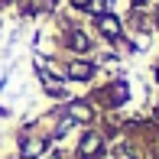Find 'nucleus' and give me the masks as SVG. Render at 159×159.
<instances>
[{"label":"nucleus","mask_w":159,"mask_h":159,"mask_svg":"<svg viewBox=\"0 0 159 159\" xmlns=\"http://www.w3.org/2000/svg\"><path fill=\"white\" fill-rule=\"evenodd\" d=\"M98 153H101V136L98 133H88L81 140V156L84 159H98Z\"/></svg>","instance_id":"nucleus-1"},{"label":"nucleus","mask_w":159,"mask_h":159,"mask_svg":"<svg viewBox=\"0 0 159 159\" xmlns=\"http://www.w3.org/2000/svg\"><path fill=\"white\" fill-rule=\"evenodd\" d=\"M98 26H101V33L111 36V39H117V36H120V23H117V16H107V13H101Z\"/></svg>","instance_id":"nucleus-2"},{"label":"nucleus","mask_w":159,"mask_h":159,"mask_svg":"<svg viewBox=\"0 0 159 159\" xmlns=\"http://www.w3.org/2000/svg\"><path fill=\"white\" fill-rule=\"evenodd\" d=\"M42 149H46V140H23V156L26 159H36V156H42Z\"/></svg>","instance_id":"nucleus-3"},{"label":"nucleus","mask_w":159,"mask_h":159,"mask_svg":"<svg viewBox=\"0 0 159 159\" xmlns=\"http://www.w3.org/2000/svg\"><path fill=\"white\" fill-rule=\"evenodd\" d=\"M91 71H94V68H91L88 62H75V65L68 68V75H71V78H78V81H88V78H91Z\"/></svg>","instance_id":"nucleus-4"},{"label":"nucleus","mask_w":159,"mask_h":159,"mask_svg":"<svg viewBox=\"0 0 159 159\" xmlns=\"http://www.w3.org/2000/svg\"><path fill=\"white\" fill-rule=\"evenodd\" d=\"M68 114H71V120H91V107L88 104H78V101L68 107Z\"/></svg>","instance_id":"nucleus-5"},{"label":"nucleus","mask_w":159,"mask_h":159,"mask_svg":"<svg viewBox=\"0 0 159 159\" xmlns=\"http://www.w3.org/2000/svg\"><path fill=\"white\" fill-rule=\"evenodd\" d=\"M68 42H71V49H75V52H84V49H88V36H84V33H71Z\"/></svg>","instance_id":"nucleus-6"},{"label":"nucleus","mask_w":159,"mask_h":159,"mask_svg":"<svg viewBox=\"0 0 159 159\" xmlns=\"http://www.w3.org/2000/svg\"><path fill=\"white\" fill-rule=\"evenodd\" d=\"M111 101H114V104H124V101H127V84H114V91H111Z\"/></svg>","instance_id":"nucleus-7"},{"label":"nucleus","mask_w":159,"mask_h":159,"mask_svg":"<svg viewBox=\"0 0 159 159\" xmlns=\"http://www.w3.org/2000/svg\"><path fill=\"white\" fill-rule=\"evenodd\" d=\"M75 7H88V0H75Z\"/></svg>","instance_id":"nucleus-8"},{"label":"nucleus","mask_w":159,"mask_h":159,"mask_svg":"<svg viewBox=\"0 0 159 159\" xmlns=\"http://www.w3.org/2000/svg\"><path fill=\"white\" fill-rule=\"evenodd\" d=\"M156 20H159V13H156Z\"/></svg>","instance_id":"nucleus-9"},{"label":"nucleus","mask_w":159,"mask_h":159,"mask_svg":"<svg viewBox=\"0 0 159 159\" xmlns=\"http://www.w3.org/2000/svg\"><path fill=\"white\" fill-rule=\"evenodd\" d=\"M136 3H140V0H136Z\"/></svg>","instance_id":"nucleus-10"},{"label":"nucleus","mask_w":159,"mask_h":159,"mask_svg":"<svg viewBox=\"0 0 159 159\" xmlns=\"http://www.w3.org/2000/svg\"><path fill=\"white\" fill-rule=\"evenodd\" d=\"M52 159H55V156H52Z\"/></svg>","instance_id":"nucleus-11"}]
</instances>
